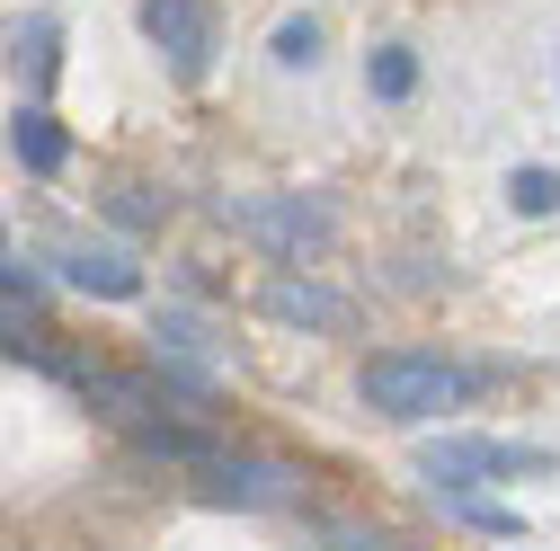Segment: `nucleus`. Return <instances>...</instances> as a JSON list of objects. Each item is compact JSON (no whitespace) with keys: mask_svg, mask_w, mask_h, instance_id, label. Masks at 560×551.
<instances>
[{"mask_svg":"<svg viewBox=\"0 0 560 551\" xmlns=\"http://www.w3.org/2000/svg\"><path fill=\"white\" fill-rule=\"evenodd\" d=\"M276 62H285V72H312V62L329 54V36L312 27V19H285V27H276V45H267Z\"/></svg>","mask_w":560,"mask_h":551,"instance_id":"13","label":"nucleus"},{"mask_svg":"<svg viewBox=\"0 0 560 551\" xmlns=\"http://www.w3.org/2000/svg\"><path fill=\"white\" fill-rule=\"evenodd\" d=\"M383 551H418V542H392V534H383Z\"/></svg>","mask_w":560,"mask_h":551,"instance_id":"15","label":"nucleus"},{"mask_svg":"<svg viewBox=\"0 0 560 551\" xmlns=\"http://www.w3.org/2000/svg\"><path fill=\"white\" fill-rule=\"evenodd\" d=\"M232 223H241L276 267H303V258H320V249L338 241V214H329L320 196H241Z\"/></svg>","mask_w":560,"mask_h":551,"instance_id":"2","label":"nucleus"},{"mask_svg":"<svg viewBox=\"0 0 560 551\" xmlns=\"http://www.w3.org/2000/svg\"><path fill=\"white\" fill-rule=\"evenodd\" d=\"M357 391H365L374 419H392V427H428V419H445V409L471 391V374H463V365H445V356L392 348V356H365Z\"/></svg>","mask_w":560,"mask_h":551,"instance_id":"1","label":"nucleus"},{"mask_svg":"<svg viewBox=\"0 0 560 551\" xmlns=\"http://www.w3.org/2000/svg\"><path fill=\"white\" fill-rule=\"evenodd\" d=\"M365 90H374V98H409V90H418L409 45H374V54H365Z\"/></svg>","mask_w":560,"mask_h":551,"instance_id":"11","label":"nucleus"},{"mask_svg":"<svg viewBox=\"0 0 560 551\" xmlns=\"http://www.w3.org/2000/svg\"><path fill=\"white\" fill-rule=\"evenodd\" d=\"M10 62H27V81L45 90V81L62 72V27H54L45 10H27V19H10Z\"/></svg>","mask_w":560,"mask_h":551,"instance_id":"9","label":"nucleus"},{"mask_svg":"<svg viewBox=\"0 0 560 551\" xmlns=\"http://www.w3.org/2000/svg\"><path fill=\"white\" fill-rule=\"evenodd\" d=\"M508 204H516L525 223H542V214H560V178H551L542 161H525V169L508 178Z\"/></svg>","mask_w":560,"mask_h":551,"instance_id":"12","label":"nucleus"},{"mask_svg":"<svg viewBox=\"0 0 560 551\" xmlns=\"http://www.w3.org/2000/svg\"><path fill=\"white\" fill-rule=\"evenodd\" d=\"M0 294H19V312H27V303H36V294H45V285H36V276H27V267H19V258H0Z\"/></svg>","mask_w":560,"mask_h":551,"instance_id":"14","label":"nucleus"},{"mask_svg":"<svg viewBox=\"0 0 560 551\" xmlns=\"http://www.w3.org/2000/svg\"><path fill=\"white\" fill-rule=\"evenodd\" d=\"M436 507H445L454 525H471V534H499V542H516V534H525V516H516V507L471 499V490H454V480H436Z\"/></svg>","mask_w":560,"mask_h":551,"instance_id":"10","label":"nucleus"},{"mask_svg":"<svg viewBox=\"0 0 560 551\" xmlns=\"http://www.w3.org/2000/svg\"><path fill=\"white\" fill-rule=\"evenodd\" d=\"M54 267L72 276L81 294H98V303H133V294H143V267H133V258H116V249H62Z\"/></svg>","mask_w":560,"mask_h":551,"instance_id":"7","label":"nucleus"},{"mask_svg":"<svg viewBox=\"0 0 560 551\" xmlns=\"http://www.w3.org/2000/svg\"><path fill=\"white\" fill-rule=\"evenodd\" d=\"M196 471H205V499H232V507H285V471H276V462H241V454L214 445Z\"/></svg>","mask_w":560,"mask_h":551,"instance_id":"6","label":"nucleus"},{"mask_svg":"<svg viewBox=\"0 0 560 551\" xmlns=\"http://www.w3.org/2000/svg\"><path fill=\"white\" fill-rule=\"evenodd\" d=\"M133 27L161 45V62H170L187 90L214 72V10H205V0H143V10H133Z\"/></svg>","mask_w":560,"mask_h":551,"instance_id":"3","label":"nucleus"},{"mask_svg":"<svg viewBox=\"0 0 560 551\" xmlns=\"http://www.w3.org/2000/svg\"><path fill=\"white\" fill-rule=\"evenodd\" d=\"M418 471H428V480H454V490H471V480L551 471V454H542V445H489V436H436L428 454H418Z\"/></svg>","mask_w":560,"mask_h":551,"instance_id":"4","label":"nucleus"},{"mask_svg":"<svg viewBox=\"0 0 560 551\" xmlns=\"http://www.w3.org/2000/svg\"><path fill=\"white\" fill-rule=\"evenodd\" d=\"M258 312L285 320V329H320V338H347V329H357V303H347L338 285H320V276H267V285H258Z\"/></svg>","mask_w":560,"mask_h":551,"instance_id":"5","label":"nucleus"},{"mask_svg":"<svg viewBox=\"0 0 560 551\" xmlns=\"http://www.w3.org/2000/svg\"><path fill=\"white\" fill-rule=\"evenodd\" d=\"M10 152H19L36 178H54L62 161H72V143H62V125H54L45 107H19V116H10Z\"/></svg>","mask_w":560,"mask_h":551,"instance_id":"8","label":"nucleus"}]
</instances>
